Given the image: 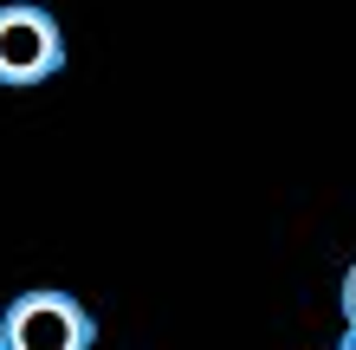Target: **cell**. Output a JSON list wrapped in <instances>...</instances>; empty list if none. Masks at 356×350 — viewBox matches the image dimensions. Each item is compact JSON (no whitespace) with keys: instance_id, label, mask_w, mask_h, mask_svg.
<instances>
[{"instance_id":"cell-1","label":"cell","mask_w":356,"mask_h":350,"mask_svg":"<svg viewBox=\"0 0 356 350\" xmlns=\"http://www.w3.org/2000/svg\"><path fill=\"white\" fill-rule=\"evenodd\" d=\"M91 344H97L91 312L52 285H33L0 312V350H91Z\"/></svg>"},{"instance_id":"cell-2","label":"cell","mask_w":356,"mask_h":350,"mask_svg":"<svg viewBox=\"0 0 356 350\" xmlns=\"http://www.w3.org/2000/svg\"><path fill=\"white\" fill-rule=\"evenodd\" d=\"M58 72H65V33H58V19L46 7H33V0H7L0 7V85L33 91Z\"/></svg>"},{"instance_id":"cell-3","label":"cell","mask_w":356,"mask_h":350,"mask_svg":"<svg viewBox=\"0 0 356 350\" xmlns=\"http://www.w3.org/2000/svg\"><path fill=\"white\" fill-rule=\"evenodd\" d=\"M343 344H356V266L343 273Z\"/></svg>"},{"instance_id":"cell-4","label":"cell","mask_w":356,"mask_h":350,"mask_svg":"<svg viewBox=\"0 0 356 350\" xmlns=\"http://www.w3.org/2000/svg\"><path fill=\"white\" fill-rule=\"evenodd\" d=\"M343 350H356V344H343Z\"/></svg>"}]
</instances>
